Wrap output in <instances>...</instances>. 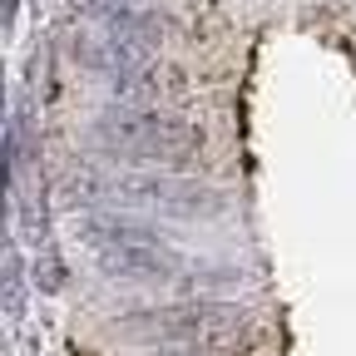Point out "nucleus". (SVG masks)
Returning a JSON list of instances; mask_svg holds the SVG:
<instances>
[{
  "label": "nucleus",
  "mask_w": 356,
  "mask_h": 356,
  "mask_svg": "<svg viewBox=\"0 0 356 356\" xmlns=\"http://www.w3.org/2000/svg\"><path fill=\"white\" fill-rule=\"evenodd\" d=\"M79 238L95 252V267L104 277H124V282H163L173 277L184 257H178L154 228L129 222L119 213H84L79 218Z\"/></svg>",
  "instance_id": "3"
},
{
  "label": "nucleus",
  "mask_w": 356,
  "mask_h": 356,
  "mask_svg": "<svg viewBox=\"0 0 356 356\" xmlns=\"http://www.w3.org/2000/svg\"><path fill=\"white\" fill-rule=\"evenodd\" d=\"M89 139L104 154L129 159V163H188L203 149V129L173 109L114 104L89 124Z\"/></svg>",
  "instance_id": "2"
},
{
  "label": "nucleus",
  "mask_w": 356,
  "mask_h": 356,
  "mask_svg": "<svg viewBox=\"0 0 356 356\" xmlns=\"http://www.w3.org/2000/svg\"><path fill=\"white\" fill-rule=\"evenodd\" d=\"M65 277H70V273L60 267V257H55V252H44V257L35 262V282H40L44 292H60V287H65Z\"/></svg>",
  "instance_id": "5"
},
{
  "label": "nucleus",
  "mask_w": 356,
  "mask_h": 356,
  "mask_svg": "<svg viewBox=\"0 0 356 356\" xmlns=\"http://www.w3.org/2000/svg\"><path fill=\"white\" fill-rule=\"evenodd\" d=\"M6 307L20 312V252H15V243H6Z\"/></svg>",
  "instance_id": "6"
},
{
  "label": "nucleus",
  "mask_w": 356,
  "mask_h": 356,
  "mask_svg": "<svg viewBox=\"0 0 356 356\" xmlns=\"http://www.w3.org/2000/svg\"><path fill=\"white\" fill-rule=\"evenodd\" d=\"M154 356H208V351H198V346H159Z\"/></svg>",
  "instance_id": "7"
},
{
  "label": "nucleus",
  "mask_w": 356,
  "mask_h": 356,
  "mask_svg": "<svg viewBox=\"0 0 356 356\" xmlns=\"http://www.w3.org/2000/svg\"><path fill=\"white\" fill-rule=\"evenodd\" d=\"M60 198L74 208H139V213H173V218H198L222 208L213 188L198 178H173V173H149V168H95L74 163L60 178Z\"/></svg>",
  "instance_id": "1"
},
{
  "label": "nucleus",
  "mask_w": 356,
  "mask_h": 356,
  "mask_svg": "<svg viewBox=\"0 0 356 356\" xmlns=\"http://www.w3.org/2000/svg\"><path fill=\"white\" fill-rule=\"evenodd\" d=\"M129 332H149L168 346H198V351H228L248 337V312L233 302H173L159 312H139L124 322Z\"/></svg>",
  "instance_id": "4"
}]
</instances>
